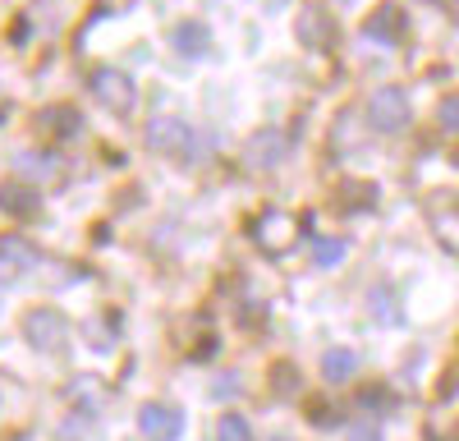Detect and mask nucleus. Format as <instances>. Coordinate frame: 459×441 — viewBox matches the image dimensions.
Segmentation results:
<instances>
[{
    "instance_id": "obj_6",
    "label": "nucleus",
    "mask_w": 459,
    "mask_h": 441,
    "mask_svg": "<svg viewBox=\"0 0 459 441\" xmlns=\"http://www.w3.org/2000/svg\"><path fill=\"white\" fill-rule=\"evenodd\" d=\"M404 32H409V14H404V5H395V0H381V5L363 19V37H372V42H381V47L404 42Z\"/></svg>"
},
{
    "instance_id": "obj_16",
    "label": "nucleus",
    "mask_w": 459,
    "mask_h": 441,
    "mask_svg": "<svg viewBox=\"0 0 459 441\" xmlns=\"http://www.w3.org/2000/svg\"><path fill=\"white\" fill-rule=\"evenodd\" d=\"M216 441H253L248 419H239V414H221V419H216Z\"/></svg>"
},
{
    "instance_id": "obj_12",
    "label": "nucleus",
    "mask_w": 459,
    "mask_h": 441,
    "mask_svg": "<svg viewBox=\"0 0 459 441\" xmlns=\"http://www.w3.org/2000/svg\"><path fill=\"white\" fill-rule=\"evenodd\" d=\"M170 47H175L179 56H188V60H198V56L212 51V32H207L198 19H184V23L175 28V37H170Z\"/></svg>"
},
{
    "instance_id": "obj_14",
    "label": "nucleus",
    "mask_w": 459,
    "mask_h": 441,
    "mask_svg": "<svg viewBox=\"0 0 459 441\" xmlns=\"http://www.w3.org/2000/svg\"><path fill=\"white\" fill-rule=\"evenodd\" d=\"M79 110H69V106H51V110H42V120H37V129L42 134H51V138H69V134H79Z\"/></svg>"
},
{
    "instance_id": "obj_13",
    "label": "nucleus",
    "mask_w": 459,
    "mask_h": 441,
    "mask_svg": "<svg viewBox=\"0 0 459 441\" xmlns=\"http://www.w3.org/2000/svg\"><path fill=\"white\" fill-rule=\"evenodd\" d=\"M354 373H359V354H354V350H326V354H322V377H326L331 386L350 382Z\"/></svg>"
},
{
    "instance_id": "obj_4",
    "label": "nucleus",
    "mask_w": 459,
    "mask_h": 441,
    "mask_svg": "<svg viewBox=\"0 0 459 441\" xmlns=\"http://www.w3.org/2000/svg\"><path fill=\"white\" fill-rule=\"evenodd\" d=\"M147 147L161 157H188L194 147V129H188L179 116H152L147 120Z\"/></svg>"
},
{
    "instance_id": "obj_5",
    "label": "nucleus",
    "mask_w": 459,
    "mask_h": 441,
    "mask_svg": "<svg viewBox=\"0 0 459 441\" xmlns=\"http://www.w3.org/2000/svg\"><path fill=\"white\" fill-rule=\"evenodd\" d=\"M92 97H97L101 106H110V110H120V116H129L134 101H138V88H134V79H129L125 69L101 65V69L92 74Z\"/></svg>"
},
{
    "instance_id": "obj_9",
    "label": "nucleus",
    "mask_w": 459,
    "mask_h": 441,
    "mask_svg": "<svg viewBox=\"0 0 459 441\" xmlns=\"http://www.w3.org/2000/svg\"><path fill=\"white\" fill-rule=\"evenodd\" d=\"M138 428H143L147 441H179L184 414L170 410V404H143V410H138Z\"/></svg>"
},
{
    "instance_id": "obj_1",
    "label": "nucleus",
    "mask_w": 459,
    "mask_h": 441,
    "mask_svg": "<svg viewBox=\"0 0 459 441\" xmlns=\"http://www.w3.org/2000/svg\"><path fill=\"white\" fill-rule=\"evenodd\" d=\"M409 116H413V110H409L404 88H377L368 97V125L381 129V134H400L409 125Z\"/></svg>"
},
{
    "instance_id": "obj_7",
    "label": "nucleus",
    "mask_w": 459,
    "mask_h": 441,
    "mask_svg": "<svg viewBox=\"0 0 459 441\" xmlns=\"http://www.w3.org/2000/svg\"><path fill=\"white\" fill-rule=\"evenodd\" d=\"M294 28H299V42L308 47V51H326L335 42V19H331L326 5H303L299 19H294Z\"/></svg>"
},
{
    "instance_id": "obj_20",
    "label": "nucleus",
    "mask_w": 459,
    "mask_h": 441,
    "mask_svg": "<svg viewBox=\"0 0 459 441\" xmlns=\"http://www.w3.org/2000/svg\"><path fill=\"white\" fill-rule=\"evenodd\" d=\"M372 308H377V317L395 322V299H391V290H372Z\"/></svg>"
},
{
    "instance_id": "obj_11",
    "label": "nucleus",
    "mask_w": 459,
    "mask_h": 441,
    "mask_svg": "<svg viewBox=\"0 0 459 441\" xmlns=\"http://www.w3.org/2000/svg\"><path fill=\"white\" fill-rule=\"evenodd\" d=\"M37 207H42V194H37V184H0V212L5 216H32Z\"/></svg>"
},
{
    "instance_id": "obj_10",
    "label": "nucleus",
    "mask_w": 459,
    "mask_h": 441,
    "mask_svg": "<svg viewBox=\"0 0 459 441\" xmlns=\"http://www.w3.org/2000/svg\"><path fill=\"white\" fill-rule=\"evenodd\" d=\"M32 267H37L32 244H23V239H14V235L0 239V285L19 281V276H23V272H32Z\"/></svg>"
},
{
    "instance_id": "obj_21",
    "label": "nucleus",
    "mask_w": 459,
    "mask_h": 441,
    "mask_svg": "<svg viewBox=\"0 0 459 441\" xmlns=\"http://www.w3.org/2000/svg\"><path fill=\"white\" fill-rule=\"evenodd\" d=\"M350 441H381V432H377V428H354Z\"/></svg>"
},
{
    "instance_id": "obj_18",
    "label": "nucleus",
    "mask_w": 459,
    "mask_h": 441,
    "mask_svg": "<svg viewBox=\"0 0 459 441\" xmlns=\"http://www.w3.org/2000/svg\"><path fill=\"white\" fill-rule=\"evenodd\" d=\"M272 386L281 391V395H290V391H299V373L290 363H276V373H272Z\"/></svg>"
},
{
    "instance_id": "obj_2",
    "label": "nucleus",
    "mask_w": 459,
    "mask_h": 441,
    "mask_svg": "<svg viewBox=\"0 0 459 441\" xmlns=\"http://www.w3.org/2000/svg\"><path fill=\"white\" fill-rule=\"evenodd\" d=\"M253 239H257V248L266 257H285L294 248V239H299V226H294V216H285V212L272 207V212H262L253 220Z\"/></svg>"
},
{
    "instance_id": "obj_22",
    "label": "nucleus",
    "mask_w": 459,
    "mask_h": 441,
    "mask_svg": "<svg viewBox=\"0 0 459 441\" xmlns=\"http://www.w3.org/2000/svg\"><path fill=\"white\" fill-rule=\"evenodd\" d=\"M257 5H266V10H281V5H285V0H257Z\"/></svg>"
},
{
    "instance_id": "obj_8",
    "label": "nucleus",
    "mask_w": 459,
    "mask_h": 441,
    "mask_svg": "<svg viewBox=\"0 0 459 441\" xmlns=\"http://www.w3.org/2000/svg\"><path fill=\"white\" fill-rule=\"evenodd\" d=\"M285 157H290V138H285L281 129H262V134H253L248 147H244V161H248L253 170H272V166H281Z\"/></svg>"
},
{
    "instance_id": "obj_3",
    "label": "nucleus",
    "mask_w": 459,
    "mask_h": 441,
    "mask_svg": "<svg viewBox=\"0 0 459 441\" xmlns=\"http://www.w3.org/2000/svg\"><path fill=\"white\" fill-rule=\"evenodd\" d=\"M23 336H28L32 350L56 354V350H65V341H69V322H65V313H56V308H32V313L23 317Z\"/></svg>"
},
{
    "instance_id": "obj_17",
    "label": "nucleus",
    "mask_w": 459,
    "mask_h": 441,
    "mask_svg": "<svg viewBox=\"0 0 459 441\" xmlns=\"http://www.w3.org/2000/svg\"><path fill=\"white\" fill-rule=\"evenodd\" d=\"M344 253H350V244H344V239H317L313 244V263L317 267H340Z\"/></svg>"
},
{
    "instance_id": "obj_19",
    "label": "nucleus",
    "mask_w": 459,
    "mask_h": 441,
    "mask_svg": "<svg viewBox=\"0 0 459 441\" xmlns=\"http://www.w3.org/2000/svg\"><path fill=\"white\" fill-rule=\"evenodd\" d=\"M437 120H441V129L459 134V97H446V101H441V110H437Z\"/></svg>"
},
{
    "instance_id": "obj_15",
    "label": "nucleus",
    "mask_w": 459,
    "mask_h": 441,
    "mask_svg": "<svg viewBox=\"0 0 459 441\" xmlns=\"http://www.w3.org/2000/svg\"><path fill=\"white\" fill-rule=\"evenodd\" d=\"M432 230H437V239L450 248V253H459V207L450 203V212H437L432 216Z\"/></svg>"
}]
</instances>
